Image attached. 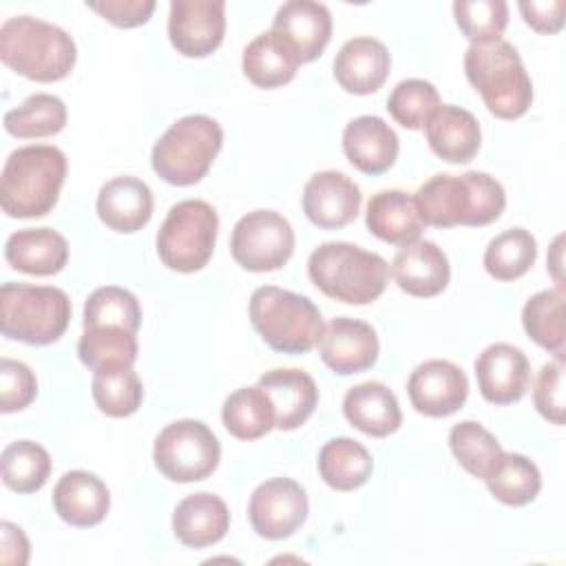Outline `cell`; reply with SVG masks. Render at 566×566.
I'll return each mask as SVG.
<instances>
[{
  "instance_id": "ac0fdd59",
  "label": "cell",
  "mask_w": 566,
  "mask_h": 566,
  "mask_svg": "<svg viewBox=\"0 0 566 566\" xmlns=\"http://www.w3.org/2000/svg\"><path fill=\"white\" fill-rule=\"evenodd\" d=\"M272 31L279 33L296 53L298 62L316 60L332 38V13L314 0H290L279 7Z\"/></svg>"
},
{
  "instance_id": "7402d4cb",
  "label": "cell",
  "mask_w": 566,
  "mask_h": 566,
  "mask_svg": "<svg viewBox=\"0 0 566 566\" xmlns=\"http://www.w3.org/2000/svg\"><path fill=\"white\" fill-rule=\"evenodd\" d=\"M343 150L356 170L365 175H382L398 157V135L385 119L360 115L345 126Z\"/></svg>"
},
{
  "instance_id": "c3c4849f",
  "label": "cell",
  "mask_w": 566,
  "mask_h": 566,
  "mask_svg": "<svg viewBox=\"0 0 566 566\" xmlns=\"http://www.w3.org/2000/svg\"><path fill=\"white\" fill-rule=\"evenodd\" d=\"M2 551L0 559L7 566H24L29 562V539L13 522H2Z\"/></svg>"
},
{
  "instance_id": "7c38bea8",
  "label": "cell",
  "mask_w": 566,
  "mask_h": 566,
  "mask_svg": "<svg viewBox=\"0 0 566 566\" xmlns=\"http://www.w3.org/2000/svg\"><path fill=\"white\" fill-rule=\"evenodd\" d=\"M310 504L305 489L290 478H270L261 482L248 504V517L259 537L283 539L298 531L307 517Z\"/></svg>"
},
{
  "instance_id": "8fae6325",
  "label": "cell",
  "mask_w": 566,
  "mask_h": 566,
  "mask_svg": "<svg viewBox=\"0 0 566 566\" xmlns=\"http://www.w3.org/2000/svg\"><path fill=\"white\" fill-rule=\"evenodd\" d=\"M230 252L248 272H274L294 252V230L276 210H252L234 223Z\"/></svg>"
},
{
  "instance_id": "603a6c76",
  "label": "cell",
  "mask_w": 566,
  "mask_h": 566,
  "mask_svg": "<svg viewBox=\"0 0 566 566\" xmlns=\"http://www.w3.org/2000/svg\"><path fill=\"white\" fill-rule=\"evenodd\" d=\"M97 217L115 232H137L153 217V192L146 181L119 175L108 179L97 192Z\"/></svg>"
},
{
  "instance_id": "8992f818",
  "label": "cell",
  "mask_w": 566,
  "mask_h": 566,
  "mask_svg": "<svg viewBox=\"0 0 566 566\" xmlns=\"http://www.w3.org/2000/svg\"><path fill=\"white\" fill-rule=\"evenodd\" d=\"M250 321L259 336L281 354L310 352L323 332L321 310L307 296L274 285L252 292Z\"/></svg>"
},
{
  "instance_id": "8d00e7d4",
  "label": "cell",
  "mask_w": 566,
  "mask_h": 566,
  "mask_svg": "<svg viewBox=\"0 0 566 566\" xmlns=\"http://www.w3.org/2000/svg\"><path fill=\"white\" fill-rule=\"evenodd\" d=\"M535 259V237L524 228H509L489 241L484 250V270L497 281H515L531 270Z\"/></svg>"
},
{
  "instance_id": "7a4b0ae2",
  "label": "cell",
  "mask_w": 566,
  "mask_h": 566,
  "mask_svg": "<svg viewBox=\"0 0 566 566\" xmlns=\"http://www.w3.org/2000/svg\"><path fill=\"white\" fill-rule=\"evenodd\" d=\"M66 177V157L49 144L15 148L0 175V206L9 217H44L57 203Z\"/></svg>"
},
{
  "instance_id": "74e56055",
  "label": "cell",
  "mask_w": 566,
  "mask_h": 566,
  "mask_svg": "<svg viewBox=\"0 0 566 566\" xmlns=\"http://www.w3.org/2000/svg\"><path fill=\"white\" fill-rule=\"evenodd\" d=\"M91 394L102 413L126 418L139 409L144 385L133 367H104L93 371Z\"/></svg>"
},
{
  "instance_id": "ba28073f",
  "label": "cell",
  "mask_w": 566,
  "mask_h": 566,
  "mask_svg": "<svg viewBox=\"0 0 566 566\" xmlns=\"http://www.w3.org/2000/svg\"><path fill=\"white\" fill-rule=\"evenodd\" d=\"M71 312V298L53 285L4 283L0 290V327L11 340L49 345L66 332Z\"/></svg>"
},
{
  "instance_id": "4316f807",
  "label": "cell",
  "mask_w": 566,
  "mask_h": 566,
  "mask_svg": "<svg viewBox=\"0 0 566 566\" xmlns=\"http://www.w3.org/2000/svg\"><path fill=\"white\" fill-rule=\"evenodd\" d=\"M429 148L449 164L471 161L482 142L480 124L467 108L442 104L424 126Z\"/></svg>"
},
{
  "instance_id": "681fc988",
  "label": "cell",
  "mask_w": 566,
  "mask_h": 566,
  "mask_svg": "<svg viewBox=\"0 0 566 566\" xmlns=\"http://www.w3.org/2000/svg\"><path fill=\"white\" fill-rule=\"evenodd\" d=\"M562 241H564V237L559 234V237L555 239V243H553V254H555V256H553V259L548 256V268H551V274H553L555 283L564 287V279H562Z\"/></svg>"
},
{
  "instance_id": "f6af8a7d",
  "label": "cell",
  "mask_w": 566,
  "mask_h": 566,
  "mask_svg": "<svg viewBox=\"0 0 566 566\" xmlns=\"http://www.w3.org/2000/svg\"><path fill=\"white\" fill-rule=\"evenodd\" d=\"M533 402L542 418H546L553 424H564V360H551L542 365L535 389H533Z\"/></svg>"
},
{
  "instance_id": "ffe728a7",
  "label": "cell",
  "mask_w": 566,
  "mask_h": 566,
  "mask_svg": "<svg viewBox=\"0 0 566 566\" xmlns=\"http://www.w3.org/2000/svg\"><path fill=\"white\" fill-rule=\"evenodd\" d=\"M391 274L402 292L418 298L438 296L451 276L447 254L427 239H418L398 250L391 263Z\"/></svg>"
},
{
  "instance_id": "60d3db41",
  "label": "cell",
  "mask_w": 566,
  "mask_h": 566,
  "mask_svg": "<svg viewBox=\"0 0 566 566\" xmlns=\"http://www.w3.org/2000/svg\"><path fill=\"white\" fill-rule=\"evenodd\" d=\"M449 447L455 460L464 467V471L480 480L486 478L495 460L502 455L497 438L473 420H462L451 427Z\"/></svg>"
},
{
  "instance_id": "30bf717a",
  "label": "cell",
  "mask_w": 566,
  "mask_h": 566,
  "mask_svg": "<svg viewBox=\"0 0 566 566\" xmlns=\"http://www.w3.org/2000/svg\"><path fill=\"white\" fill-rule=\"evenodd\" d=\"M155 467L172 482H199L214 473L221 460V444L201 420H175L155 438Z\"/></svg>"
},
{
  "instance_id": "83f0119b",
  "label": "cell",
  "mask_w": 566,
  "mask_h": 566,
  "mask_svg": "<svg viewBox=\"0 0 566 566\" xmlns=\"http://www.w3.org/2000/svg\"><path fill=\"white\" fill-rule=\"evenodd\" d=\"M343 413L352 427L371 438H385L402 424V411L394 391L376 380L349 387L343 398Z\"/></svg>"
},
{
  "instance_id": "6da1fadb",
  "label": "cell",
  "mask_w": 566,
  "mask_h": 566,
  "mask_svg": "<svg viewBox=\"0 0 566 566\" xmlns=\"http://www.w3.org/2000/svg\"><path fill=\"white\" fill-rule=\"evenodd\" d=\"M424 226H489L506 208L502 184L478 170L464 175L438 172L429 177L413 195Z\"/></svg>"
},
{
  "instance_id": "d590c367",
  "label": "cell",
  "mask_w": 566,
  "mask_h": 566,
  "mask_svg": "<svg viewBox=\"0 0 566 566\" xmlns=\"http://www.w3.org/2000/svg\"><path fill=\"white\" fill-rule=\"evenodd\" d=\"M66 126V106L51 93H35L4 113V128L18 139L57 135Z\"/></svg>"
},
{
  "instance_id": "e0dca14e",
  "label": "cell",
  "mask_w": 566,
  "mask_h": 566,
  "mask_svg": "<svg viewBox=\"0 0 566 566\" xmlns=\"http://www.w3.org/2000/svg\"><path fill=\"white\" fill-rule=\"evenodd\" d=\"M475 378L486 402L513 405L528 389L531 363L520 347L493 343L475 358Z\"/></svg>"
},
{
  "instance_id": "d6986e66",
  "label": "cell",
  "mask_w": 566,
  "mask_h": 566,
  "mask_svg": "<svg viewBox=\"0 0 566 566\" xmlns=\"http://www.w3.org/2000/svg\"><path fill=\"white\" fill-rule=\"evenodd\" d=\"M391 69L387 46L376 38H352L334 57V77L347 93L369 95L376 93Z\"/></svg>"
},
{
  "instance_id": "44dd1931",
  "label": "cell",
  "mask_w": 566,
  "mask_h": 566,
  "mask_svg": "<svg viewBox=\"0 0 566 566\" xmlns=\"http://www.w3.org/2000/svg\"><path fill=\"white\" fill-rule=\"evenodd\" d=\"M272 400L276 429L292 431L305 424L318 405V387L314 378L294 367L265 371L256 382Z\"/></svg>"
},
{
  "instance_id": "f1b7e54d",
  "label": "cell",
  "mask_w": 566,
  "mask_h": 566,
  "mask_svg": "<svg viewBox=\"0 0 566 566\" xmlns=\"http://www.w3.org/2000/svg\"><path fill=\"white\" fill-rule=\"evenodd\" d=\"M4 259L18 272L51 276L66 265L69 243L51 228H27L7 239Z\"/></svg>"
},
{
  "instance_id": "9a60e30c",
  "label": "cell",
  "mask_w": 566,
  "mask_h": 566,
  "mask_svg": "<svg viewBox=\"0 0 566 566\" xmlns=\"http://www.w3.org/2000/svg\"><path fill=\"white\" fill-rule=\"evenodd\" d=\"M316 345L323 363L340 376L369 369L376 363L380 349L374 327L349 316H336L323 325Z\"/></svg>"
},
{
  "instance_id": "4dcf8cb0",
  "label": "cell",
  "mask_w": 566,
  "mask_h": 566,
  "mask_svg": "<svg viewBox=\"0 0 566 566\" xmlns=\"http://www.w3.org/2000/svg\"><path fill=\"white\" fill-rule=\"evenodd\" d=\"M374 471L369 451L352 438H334L318 453V473L334 491H354L363 486Z\"/></svg>"
},
{
  "instance_id": "836d02e7",
  "label": "cell",
  "mask_w": 566,
  "mask_h": 566,
  "mask_svg": "<svg viewBox=\"0 0 566 566\" xmlns=\"http://www.w3.org/2000/svg\"><path fill=\"white\" fill-rule=\"evenodd\" d=\"M221 420L230 436L239 440H256L276 427L272 400L259 385L232 391L223 402Z\"/></svg>"
},
{
  "instance_id": "e575fe53",
  "label": "cell",
  "mask_w": 566,
  "mask_h": 566,
  "mask_svg": "<svg viewBox=\"0 0 566 566\" xmlns=\"http://www.w3.org/2000/svg\"><path fill=\"white\" fill-rule=\"evenodd\" d=\"M80 360L97 371L104 367H133L137 360V334L122 327H84L77 340Z\"/></svg>"
},
{
  "instance_id": "ee69618b",
  "label": "cell",
  "mask_w": 566,
  "mask_h": 566,
  "mask_svg": "<svg viewBox=\"0 0 566 566\" xmlns=\"http://www.w3.org/2000/svg\"><path fill=\"white\" fill-rule=\"evenodd\" d=\"M38 396V380L29 365L2 358L0 360V411L11 413L29 407Z\"/></svg>"
},
{
  "instance_id": "d6a6232c",
  "label": "cell",
  "mask_w": 566,
  "mask_h": 566,
  "mask_svg": "<svg viewBox=\"0 0 566 566\" xmlns=\"http://www.w3.org/2000/svg\"><path fill=\"white\" fill-rule=\"evenodd\" d=\"M564 301L562 285L533 294L522 310V325L526 334L557 360H564Z\"/></svg>"
},
{
  "instance_id": "cb8c5ba5",
  "label": "cell",
  "mask_w": 566,
  "mask_h": 566,
  "mask_svg": "<svg viewBox=\"0 0 566 566\" xmlns=\"http://www.w3.org/2000/svg\"><path fill=\"white\" fill-rule=\"evenodd\" d=\"M53 509L71 526H95L111 509V493L95 473L66 471L53 489Z\"/></svg>"
},
{
  "instance_id": "ab89813d",
  "label": "cell",
  "mask_w": 566,
  "mask_h": 566,
  "mask_svg": "<svg viewBox=\"0 0 566 566\" xmlns=\"http://www.w3.org/2000/svg\"><path fill=\"white\" fill-rule=\"evenodd\" d=\"M97 325L122 327L137 334L142 325V307L137 296L117 285H104L91 292L84 303V327Z\"/></svg>"
},
{
  "instance_id": "5bb4252c",
  "label": "cell",
  "mask_w": 566,
  "mask_h": 566,
  "mask_svg": "<svg viewBox=\"0 0 566 566\" xmlns=\"http://www.w3.org/2000/svg\"><path fill=\"white\" fill-rule=\"evenodd\" d=\"M407 394L418 413L429 418H447L467 402L469 378L455 363L431 358L411 371Z\"/></svg>"
},
{
  "instance_id": "d4e9b609",
  "label": "cell",
  "mask_w": 566,
  "mask_h": 566,
  "mask_svg": "<svg viewBox=\"0 0 566 566\" xmlns=\"http://www.w3.org/2000/svg\"><path fill=\"white\" fill-rule=\"evenodd\" d=\"M230 528V511L214 493H192L172 511V533L190 548H206L226 537Z\"/></svg>"
},
{
  "instance_id": "484cf974",
  "label": "cell",
  "mask_w": 566,
  "mask_h": 566,
  "mask_svg": "<svg viewBox=\"0 0 566 566\" xmlns=\"http://www.w3.org/2000/svg\"><path fill=\"white\" fill-rule=\"evenodd\" d=\"M365 223L374 237L391 245L413 243L424 230L413 195L398 188L371 195L365 210Z\"/></svg>"
},
{
  "instance_id": "9c48e42d",
  "label": "cell",
  "mask_w": 566,
  "mask_h": 566,
  "mask_svg": "<svg viewBox=\"0 0 566 566\" xmlns=\"http://www.w3.org/2000/svg\"><path fill=\"white\" fill-rule=\"evenodd\" d=\"M217 230L219 217L208 201H179L168 210L157 232V254L161 263L175 272H197L212 259Z\"/></svg>"
},
{
  "instance_id": "4fadbf2b",
  "label": "cell",
  "mask_w": 566,
  "mask_h": 566,
  "mask_svg": "<svg viewBox=\"0 0 566 566\" xmlns=\"http://www.w3.org/2000/svg\"><path fill=\"white\" fill-rule=\"evenodd\" d=\"M226 33L223 0H172L168 15V38L177 53L206 57L214 53Z\"/></svg>"
},
{
  "instance_id": "3957f363",
  "label": "cell",
  "mask_w": 566,
  "mask_h": 566,
  "mask_svg": "<svg viewBox=\"0 0 566 566\" xmlns=\"http://www.w3.org/2000/svg\"><path fill=\"white\" fill-rule=\"evenodd\" d=\"M0 57L27 80L57 82L75 66L77 49L64 29L33 15H13L0 27Z\"/></svg>"
},
{
  "instance_id": "2e32d148",
  "label": "cell",
  "mask_w": 566,
  "mask_h": 566,
  "mask_svg": "<svg viewBox=\"0 0 566 566\" xmlns=\"http://www.w3.org/2000/svg\"><path fill=\"white\" fill-rule=\"evenodd\" d=\"M360 188L338 170L314 172L303 188V212L323 230H338L360 212Z\"/></svg>"
},
{
  "instance_id": "1f68e13d",
  "label": "cell",
  "mask_w": 566,
  "mask_h": 566,
  "mask_svg": "<svg viewBox=\"0 0 566 566\" xmlns=\"http://www.w3.org/2000/svg\"><path fill=\"white\" fill-rule=\"evenodd\" d=\"M491 495L506 506H524L533 502L542 489V475L533 460L522 453H506L495 460L484 478Z\"/></svg>"
},
{
  "instance_id": "5b68a950",
  "label": "cell",
  "mask_w": 566,
  "mask_h": 566,
  "mask_svg": "<svg viewBox=\"0 0 566 566\" xmlns=\"http://www.w3.org/2000/svg\"><path fill=\"white\" fill-rule=\"evenodd\" d=\"M464 75L484 106L500 119L522 117L533 102V84L517 49L506 40L471 44L464 53Z\"/></svg>"
},
{
  "instance_id": "f35d334b",
  "label": "cell",
  "mask_w": 566,
  "mask_h": 566,
  "mask_svg": "<svg viewBox=\"0 0 566 566\" xmlns=\"http://www.w3.org/2000/svg\"><path fill=\"white\" fill-rule=\"evenodd\" d=\"M2 482L15 493L40 491L51 473L49 451L33 440H18L4 447L2 455Z\"/></svg>"
},
{
  "instance_id": "277c9868",
  "label": "cell",
  "mask_w": 566,
  "mask_h": 566,
  "mask_svg": "<svg viewBox=\"0 0 566 566\" xmlns=\"http://www.w3.org/2000/svg\"><path fill=\"white\" fill-rule=\"evenodd\" d=\"M310 281L329 298L347 305L374 303L387 287L389 265L347 241L321 243L307 259Z\"/></svg>"
},
{
  "instance_id": "52a82bcc",
  "label": "cell",
  "mask_w": 566,
  "mask_h": 566,
  "mask_svg": "<svg viewBox=\"0 0 566 566\" xmlns=\"http://www.w3.org/2000/svg\"><path fill=\"white\" fill-rule=\"evenodd\" d=\"M223 146V130L208 115H186L155 142L153 170L172 186L201 181Z\"/></svg>"
},
{
  "instance_id": "bcb514c9",
  "label": "cell",
  "mask_w": 566,
  "mask_h": 566,
  "mask_svg": "<svg viewBox=\"0 0 566 566\" xmlns=\"http://www.w3.org/2000/svg\"><path fill=\"white\" fill-rule=\"evenodd\" d=\"M86 7L99 13L104 20H108L115 27L133 29L148 22L157 4L155 0H102V2H86Z\"/></svg>"
},
{
  "instance_id": "b9f144b4",
  "label": "cell",
  "mask_w": 566,
  "mask_h": 566,
  "mask_svg": "<svg viewBox=\"0 0 566 566\" xmlns=\"http://www.w3.org/2000/svg\"><path fill=\"white\" fill-rule=\"evenodd\" d=\"M440 106L442 102H440L438 88L431 82L418 80V77L398 82L387 97L389 115L409 130L424 128Z\"/></svg>"
},
{
  "instance_id": "7bdbcfd3",
  "label": "cell",
  "mask_w": 566,
  "mask_h": 566,
  "mask_svg": "<svg viewBox=\"0 0 566 566\" xmlns=\"http://www.w3.org/2000/svg\"><path fill=\"white\" fill-rule=\"evenodd\" d=\"M455 24L471 44L500 40L509 24V4L504 0H458L453 2Z\"/></svg>"
},
{
  "instance_id": "7dc6e473",
  "label": "cell",
  "mask_w": 566,
  "mask_h": 566,
  "mask_svg": "<svg viewBox=\"0 0 566 566\" xmlns=\"http://www.w3.org/2000/svg\"><path fill=\"white\" fill-rule=\"evenodd\" d=\"M517 7L524 22L537 33L553 35L564 27V11H566L564 0H544V2L522 0Z\"/></svg>"
},
{
  "instance_id": "f546056e",
  "label": "cell",
  "mask_w": 566,
  "mask_h": 566,
  "mask_svg": "<svg viewBox=\"0 0 566 566\" xmlns=\"http://www.w3.org/2000/svg\"><path fill=\"white\" fill-rule=\"evenodd\" d=\"M298 57L292 46L272 29L259 33L243 49V73L259 88H276L294 80Z\"/></svg>"
}]
</instances>
